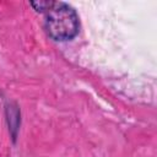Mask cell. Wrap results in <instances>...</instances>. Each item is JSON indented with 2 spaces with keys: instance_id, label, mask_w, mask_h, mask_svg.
Masks as SVG:
<instances>
[{
  "instance_id": "7a4b0ae2",
  "label": "cell",
  "mask_w": 157,
  "mask_h": 157,
  "mask_svg": "<svg viewBox=\"0 0 157 157\" xmlns=\"http://www.w3.org/2000/svg\"><path fill=\"white\" fill-rule=\"evenodd\" d=\"M53 2H54V1L39 0V1H32V2H31V6L34 7L36 11H38V12H44V13H45V12L52 7Z\"/></svg>"
},
{
  "instance_id": "6da1fadb",
  "label": "cell",
  "mask_w": 157,
  "mask_h": 157,
  "mask_svg": "<svg viewBox=\"0 0 157 157\" xmlns=\"http://www.w3.org/2000/svg\"><path fill=\"white\" fill-rule=\"evenodd\" d=\"M78 16L66 2L54 1L45 12V31L54 40L72 39L78 33Z\"/></svg>"
}]
</instances>
